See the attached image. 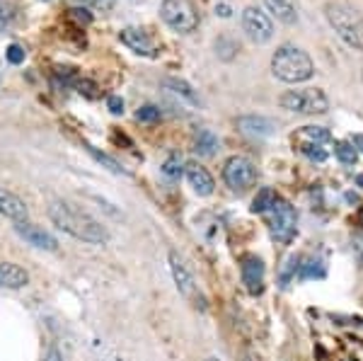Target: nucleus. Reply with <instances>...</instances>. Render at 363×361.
<instances>
[{"label": "nucleus", "mask_w": 363, "mask_h": 361, "mask_svg": "<svg viewBox=\"0 0 363 361\" xmlns=\"http://www.w3.org/2000/svg\"><path fill=\"white\" fill-rule=\"evenodd\" d=\"M49 218H51L58 231L73 235L75 240H82V243L104 245L109 240L107 228H104L100 221H95L90 213L75 209V206L65 204V201H51V206H49Z\"/></svg>", "instance_id": "f257e3e1"}, {"label": "nucleus", "mask_w": 363, "mask_h": 361, "mask_svg": "<svg viewBox=\"0 0 363 361\" xmlns=\"http://www.w3.org/2000/svg\"><path fill=\"white\" fill-rule=\"evenodd\" d=\"M324 18L346 46L363 53V13L359 8L346 0H329L324 5Z\"/></svg>", "instance_id": "f03ea898"}, {"label": "nucleus", "mask_w": 363, "mask_h": 361, "mask_svg": "<svg viewBox=\"0 0 363 361\" xmlns=\"http://www.w3.org/2000/svg\"><path fill=\"white\" fill-rule=\"evenodd\" d=\"M272 73L281 83L298 85L315 75V63H312V58L302 49L293 46V44H284L272 56Z\"/></svg>", "instance_id": "7ed1b4c3"}, {"label": "nucleus", "mask_w": 363, "mask_h": 361, "mask_svg": "<svg viewBox=\"0 0 363 361\" xmlns=\"http://www.w3.org/2000/svg\"><path fill=\"white\" fill-rule=\"evenodd\" d=\"M291 141H293V148L305 158L315 163H324L329 156L327 146L332 144V134L324 127H300L291 136Z\"/></svg>", "instance_id": "20e7f679"}, {"label": "nucleus", "mask_w": 363, "mask_h": 361, "mask_svg": "<svg viewBox=\"0 0 363 361\" xmlns=\"http://www.w3.org/2000/svg\"><path fill=\"white\" fill-rule=\"evenodd\" d=\"M160 18L170 30L179 34H191L199 27V13L191 0H163Z\"/></svg>", "instance_id": "39448f33"}, {"label": "nucleus", "mask_w": 363, "mask_h": 361, "mask_svg": "<svg viewBox=\"0 0 363 361\" xmlns=\"http://www.w3.org/2000/svg\"><path fill=\"white\" fill-rule=\"evenodd\" d=\"M279 105L295 114H324L329 109V100L317 87H305V90H286Z\"/></svg>", "instance_id": "423d86ee"}, {"label": "nucleus", "mask_w": 363, "mask_h": 361, "mask_svg": "<svg viewBox=\"0 0 363 361\" xmlns=\"http://www.w3.org/2000/svg\"><path fill=\"white\" fill-rule=\"evenodd\" d=\"M269 218H272V238L279 240V243H291L295 235V226H298V216H295V209L288 204L281 196H276L272 204V209L267 211Z\"/></svg>", "instance_id": "0eeeda50"}, {"label": "nucleus", "mask_w": 363, "mask_h": 361, "mask_svg": "<svg viewBox=\"0 0 363 361\" xmlns=\"http://www.w3.org/2000/svg\"><path fill=\"white\" fill-rule=\"evenodd\" d=\"M223 182L233 191H245L257 182V167L245 156H233L223 165Z\"/></svg>", "instance_id": "6e6552de"}, {"label": "nucleus", "mask_w": 363, "mask_h": 361, "mask_svg": "<svg viewBox=\"0 0 363 361\" xmlns=\"http://www.w3.org/2000/svg\"><path fill=\"white\" fill-rule=\"evenodd\" d=\"M242 30H245V34L250 37L255 44H267L269 39L274 37V22L269 18L264 10L255 8V5H250V8L242 10Z\"/></svg>", "instance_id": "1a4fd4ad"}, {"label": "nucleus", "mask_w": 363, "mask_h": 361, "mask_svg": "<svg viewBox=\"0 0 363 361\" xmlns=\"http://www.w3.org/2000/svg\"><path fill=\"white\" fill-rule=\"evenodd\" d=\"M15 233H18L25 243H30L32 248L46 250V253H56L58 250V240L49 231H44L42 226H37V223H30V221L15 223Z\"/></svg>", "instance_id": "9d476101"}, {"label": "nucleus", "mask_w": 363, "mask_h": 361, "mask_svg": "<svg viewBox=\"0 0 363 361\" xmlns=\"http://www.w3.org/2000/svg\"><path fill=\"white\" fill-rule=\"evenodd\" d=\"M170 270H172V279H174V284H177V291L182 296H186V298L194 296V291H196L194 274H191L189 265H186L184 257H182L177 250L170 253Z\"/></svg>", "instance_id": "9b49d317"}, {"label": "nucleus", "mask_w": 363, "mask_h": 361, "mask_svg": "<svg viewBox=\"0 0 363 361\" xmlns=\"http://www.w3.org/2000/svg\"><path fill=\"white\" fill-rule=\"evenodd\" d=\"M240 274H242V284L247 286V291L252 296L262 293L264 289V262L257 255H245L240 265Z\"/></svg>", "instance_id": "f8f14e48"}, {"label": "nucleus", "mask_w": 363, "mask_h": 361, "mask_svg": "<svg viewBox=\"0 0 363 361\" xmlns=\"http://www.w3.org/2000/svg\"><path fill=\"white\" fill-rule=\"evenodd\" d=\"M119 39L124 46H129L134 53H139V56H148V58L155 56V44L148 37V32L139 30V27H126V30H121Z\"/></svg>", "instance_id": "ddd939ff"}, {"label": "nucleus", "mask_w": 363, "mask_h": 361, "mask_svg": "<svg viewBox=\"0 0 363 361\" xmlns=\"http://www.w3.org/2000/svg\"><path fill=\"white\" fill-rule=\"evenodd\" d=\"M184 175L189 179V187L196 191L199 196H211L213 189H216V182H213V175L206 170L199 163H189L184 165Z\"/></svg>", "instance_id": "4468645a"}, {"label": "nucleus", "mask_w": 363, "mask_h": 361, "mask_svg": "<svg viewBox=\"0 0 363 361\" xmlns=\"http://www.w3.org/2000/svg\"><path fill=\"white\" fill-rule=\"evenodd\" d=\"M0 216L10 218L13 223H20V221H27V218H30V209H27V204L18 194L0 187Z\"/></svg>", "instance_id": "2eb2a0df"}, {"label": "nucleus", "mask_w": 363, "mask_h": 361, "mask_svg": "<svg viewBox=\"0 0 363 361\" xmlns=\"http://www.w3.org/2000/svg\"><path fill=\"white\" fill-rule=\"evenodd\" d=\"M27 284H30V274H27L20 265H13V262H0V289L18 291V289H25Z\"/></svg>", "instance_id": "dca6fc26"}, {"label": "nucleus", "mask_w": 363, "mask_h": 361, "mask_svg": "<svg viewBox=\"0 0 363 361\" xmlns=\"http://www.w3.org/2000/svg\"><path fill=\"white\" fill-rule=\"evenodd\" d=\"M264 5L284 25H295L298 22V10H295L293 0H264Z\"/></svg>", "instance_id": "f3484780"}, {"label": "nucleus", "mask_w": 363, "mask_h": 361, "mask_svg": "<svg viewBox=\"0 0 363 361\" xmlns=\"http://www.w3.org/2000/svg\"><path fill=\"white\" fill-rule=\"evenodd\" d=\"M238 127H240L242 134L252 136V139H264V136L272 134L274 124L269 122V119H264V117H240Z\"/></svg>", "instance_id": "a211bd4d"}, {"label": "nucleus", "mask_w": 363, "mask_h": 361, "mask_svg": "<svg viewBox=\"0 0 363 361\" xmlns=\"http://www.w3.org/2000/svg\"><path fill=\"white\" fill-rule=\"evenodd\" d=\"M218 151V136L211 129H201L194 136V153H199L201 158H211Z\"/></svg>", "instance_id": "6ab92c4d"}, {"label": "nucleus", "mask_w": 363, "mask_h": 361, "mask_svg": "<svg viewBox=\"0 0 363 361\" xmlns=\"http://www.w3.org/2000/svg\"><path fill=\"white\" fill-rule=\"evenodd\" d=\"M85 151H87V153H90V156H92V158H95V160H97V163H100V165H104V167H107V170H112L114 175H129V172H126V170H124V167H121V165H119V163H117V160H114V158H112V156H107V153L97 151V148H95V146L85 144Z\"/></svg>", "instance_id": "aec40b11"}, {"label": "nucleus", "mask_w": 363, "mask_h": 361, "mask_svg": "<svg viewBox=\"0 0 363 361\" xmlns=\"http://www.w3.org/2000/svg\"><path fill=\"white\" fill-rule=\"evenodd\" d=\"M334 156H337L344 165H354V163L359 160V151H356L349 141H337V144H334Z\"/></svg>", "instance_id": "412c9836"}, {"label": "nucleus", "mask_w": 363, "mask_h": 361, "mask_svg": "<svg viewBox=\"0 0 363 361\" xmlns=\"http://www.w3.org/2000/svg\"><path fill=\"white\" fill-rule=\"evenodd\" d=\"M274 199H276L274 189H269V187L260 189V194H257L255 201H252V211H255V213H267L269 209H272Z\"/></svg>", "instance_id": "4be33fe9"}, {"label": "nucleus", "mask_w": 363, "mask_h": 361, "mask_svg": "<svg viewBox=\"0 0 363 361\" xmlns=\"http://www.w3.org/2000/svg\"><path fill=\"white\" fill-rule=\"evenodd\" d=\"M182 172H184V160H182L179 156H170L167 160L163 163V175L167 179H179L182 177Z\"/></svg>", "instance_id": "5701e85b"}, {"label": "nucleus", "mask_w": 363, "mask_h": 361, "mask_svg": "<svg viewBox=\"0 0 363 361\" xmlns=\"http://www.w3.org/2000/svg\"><path fill=\"white\" fill-rule=\"evenodd\" d=\"M165 85L167 87H172L177 95L182 97H186L189 102H196V95H194V90H191V85L189 83H184V80H177V78H167L165 80Z\"/></svg>", "instance_id": "b1692460"}, {"label": "nucleus", "mask_w": 363, "mask_h": 361, "mask_svg": "<svg viewBox=\"0 0 363 361\" xmlns=\"http://www.w3.org/2000/svg\"><path fill=\"white\" fill-rule=\"evenodd\" d=\"M216 51H218V56H221V58L230 61V58L238 53V44H235L233 39H225V37H223V39L216 42Z\"/></svg>", "instance_id": "393cba45"}, {"label": "nucleus", "mask_w": 363, "mask_h": 361, "mask_svg": "<svg viewBox=\"0 0 363 361\" xmlns=\"http://www.w3.org/2000/svg\"><path fill=\"white\" fill-rule=\"evenodd\" d=\"M136 119L139 122H158L160 119V107H155V105H143L139 112H136Z\"/></svg>", "instance_id": "a878e982"}, {"label": "nucleus", "mask_w": 363, "mask_h": 361, "mask_svg": "<svg viewBox=\"0 0 363 361\" xmlns=\"http://www.w3.org/2000/svg\"><path fill=\"white\" fill-rule=\"evenodd\" d=\"M5 56H8V61L13 65H18L25 61V49L20 46V44H10L8 51H5Z\"/></svg>", "instance_id": "bb28decb"}, {"label": "nucleus", "mask_w": 363, "mask_h": 361, "mask_svg": "<svg viewBox=\"0 0 363 361\" xmlns=\"http://www.w3.org/2000/svg\"><path fill=\"white\" fill-rule=\"evenodd\" d=\"M80 3L92 10H102V13H109L114 8V0H80Z\"/></svg>", "instance_id": "cd10ccee"}, {"label": "nucleus", "mask_w": 363, "mask_h": 361, "mask_svg": "<svg viewBox=\"0 0 363 361\" xmlns=\"http://www.w3.org/2000/svg\"><path fill=\"white\" fill-rule=\"evenodd\" d=\"M70 18H75L78 22H82V25H90L92 22V15L87 13V8H73L70 10Z\"/></svg>", "instance_id": "c85d7f7f"}, {"label": "nucleus", "mask_w": 363, "mask_h": 361, "mask_svg": "<svg viewBox=\"0 0 363 361\" xmlns=\"http://www.w3.org/2000/svg\"><path fill=\"white\" fill-rule=\"evenodd\" d=\"M107 107H109V112H112V114H124V100H121V97H117V95L109 97Z\"/></svg>", "instance_id": "c756f323"}, {"label": "nucleus", "mask_w": 363, "mask_h": 361, "mask_svg": "<svg viewBox=\"0 0 363 361\" xmlns=\"http://www.w3.org/2000/svg\"><path fill=\"white\" fill-rule=\"evenodd\" d=\"M44 361H63V354L56 347H49V352L44 354Z\"/></svg>", "instance_id": "7c9ffc66"}, {"label": "nucleus", "mask_w": 363, "mask_h": 361, "mask_svg": "<svg viewBox=\"0 0 363 361\" xmlns=\"http://www.w3.org/2000/svg\"><path fill=\"white\" fill-rule=\"evenodd\" d=\"M349 144H351V146H354V148H356V151H361V153H363V134H356V136H354V139H351V141H349Z\"/></svg>", "instance_id": "2f4dec72"}, {"label": "nucleus", "mask_w": 363, "mask_h": 361, "mask_svg": "<svg viewBox=\"0 0 363 361\" xmlns=\"http://www.w3.org/2000/svg\"><path fill=\"white\" fill-rule=\"evenodd\" d=\"M216 15H221V18H230V8L228 5H216Z\"/></svg>", "instance_id": "473e14b6"}, {"label": "nucleus", "mask_w": 363, "mask_h": 361, "mask_svg": "<svg viewBox=\"0 0 363 361\" xmlns=\"http://www.w3.org/2000/svg\"><path fill=\"white\" fill-rule=\"evenodd\" d=\"M206 361H221V359H216V357H211V359H206Z\"/></svg>", "instance_id": "72a5a7b5"}, {"label": "nucleus", "mask_w": 363, "mask_h": 361, "mask_svg": "<svg viewBox=\"0 0 363 361\" xmlns=\"http://www.w3.org/2000/svg\"><path fill=\"white\" fill-rule=\"evenodd\" d=\"M361 262H363V255H361Z\"/></svg>", "instance_id": "f704fd0d"}, {"label": "nucleus", "mask_w": 363, "mask_h": 361, "mask_svg": "<svg viewBox=\"0 0 363 361\" xmlns=\"http://www.w3.org/2000/svg\"><path fill=\"white\" fill-rule=\"evenodd\" d=\"M0 83H3V78H0Z\"/></svg>", "instance_id": "c9c22d12"}]
</instances>
